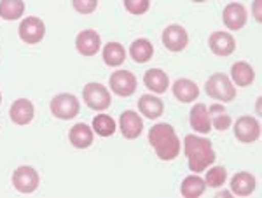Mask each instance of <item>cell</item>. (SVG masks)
Returning <instances> with one entry per match:
<instances>
[{"mask_svg":"<svg viewBox=\"0 0 262 198\" xmlns=\"http://www.w3.org/2000/svg\"><path fill=\"white\" fill-rule=\"evenodd\" d=\"M126 60V51L119 42H108L103 48V62L108 67H119Z\"/></svg>","mask_w":262,"mask_h":198,"instance_id":"27","label":"cell"},{"mask_svg":"<svg viewBox=\"0 0 262 198\" xmlns=\"http://www.w3.org/2000/svg\"><path fill=\"white\" fill-rule=\"evenodd\" d=\"M189 123L198 133H210L212 130V123H210V114H208V107L205 104H196L189 112Z\"/></svg>","mask_w":262,"mask_h":198,"instance_id":"16","label":"cell"},{"mask_svg":"<svg viewBox=\"0 0 262 198\" xmlns=\"http://www.w3.org/2000/svg\"><path fill=\"white\" fill-rule=\"evenodd\" d=\"M74 9L81 14H91L98 7V0H72Z\"/></svg>","mask_w":262,"mask_h":198,"instance_id":"31","label":"cell"},{"mask_svg":"<svg viewBox=\"0 0 262 198\" xmlns=\"http://www.w3.org/2000/svg\"><path fill=\"white\" fill-rule=\"evenodd\" d=\"M33 114H35V109H33V104L28 98H18L11 105L9 116L12 123L16 125H28L33 120Z\"/></svg>","mask_w":262,"mask_h":198,"instance_id":"15","label":"cell"},{"mask_svg":"<svg viewBox=\"0 0 262 198\" xmlns=\"http://www.w3.org/2000/svg\"><path fill=\"white\" fill-rule=\"evenodd\" d=\"M12 184L19 193H33L39 186V174L35 168L23 165L12 174Z\"/></svg>","mask_w":262,"mask_h":198,"instance_id":"10","label":"cell"},{"mask_svg":"<svg viewBox=\"0 0 262 198\" xmlns=\"http://www.w3.org/2000/svg\"><path fill=\"white\" fill-rule=\"evenodd\" d=\"M0 104H2V95H0Z\"/></svg>","mask_w":262,"mask_h":198,"instance_id":"35","label":"cell"},{"mask_svg":"<svg viewBox=\"0 0 262 198\" xmlns=\"http://www.w3.org/2000/svg\"><path fill=\"white\" fill-rule=\"evenodd\" d=\"M25 12L23 0H2L0 2V18L6 21L19 19Z\"/></svg>","mask_w":262,"mask_h":198,"instance_id":"26","label":"cell"},{"mask_svg":"<svg viewBox=\"0 0 262 198\" xmlns=\"http://www.w3.org/2000/svg\"><path fill=\"white\" fill-rule=\"evenodd\" d=\"M129 56L137 63H145L154 56V46L147 39H137L129 46Z\"/></svg>","mask_w":262,"mask_h":198,"instance_id":"24","label":"cell"},{"mask_svg":"<svg viewBox=\"0 0 262 198\" xmlns=\"http://www.w3.org/2000/svg\"><path fill=\"white\" fill-rule=\"evenodd\" d=\"M79 100L70 93H60L51 100V112L58 117V120H74L79 114Z\"/></svg>","mask_w":262,"mask_h":198,"instance_id":"5","label":"cell"},{"mask_svg":"<svg viewBox=\"0 0 262 198\" xmlns=\"http://www.w3.org/2000/svg\"><path fill=\"white\" fill-rule=\"evenodd\" d=\"M231 81L236 84V86L247 88L250 86L255 79V72H253L252 65L247 62H236L234 65L231 67Z\"/></svg>","mask_w":262,"mask_h":198,"instance_id":"20","label":"cell"},{"mask_svg":"<svg viewBox=\"0 0 262 198\" xmlns=\"http://www.w3.org/2000/svg\"><path fill=\"white\" fill-rule=\"evenodd\" d=\"M231 195H232L231 191H219V193H217V196H219V198H224V196H231Z\"/></svg>","mask_w":262,"mask_h":198,"instance_id":"33","label":"cell"},{"mask_svg":"<svg viewBox=\"0 0 262 198\" xmlns=\"http://www.w3.org/2000/svg\"><path fill=\"white\" fill-rule=\"evenodd\" d=\"M138 109L149 120H158L164 112V104L161 98H158L154 95H142L140 100H138Z\"/></svg>","mask_w":262,"mask_h":198,"instance_id":"22","label":"cell"},{"mask_svg":"<svg viewBox=\"0 0 262 198\" xmlns=\"http://www.w3.org/2000/svg\"><path fill=\"white\" fill-rule=\"evenodd\" d=\"M82 98L86 105L93 111H105L111 107V93L108 90L100 83H90L84 86Z\"/></svg>","mask_w":262,"mask_h":198,"instance_id":"4","label":"cell"},{"mask_svg":"<svg viewBox=\"0 0 262 198\" xmlns=\"http://www.w3.org/2000/svg\"><path fill=\"white\" fill-rule=\"evenodd\" d=\"M143 84H145L150 91L161 95L168 90V86H170V79H168V74L163 72L161 69H150L143 75Z\"/></svg>","mask_w":262,"mask_h":198,"instance_id":"19","label":"cell"},{"mask_svg":"<svg viewBox=\"0 0 262 198\" xmlns=\"http://www.w3.org/2000/svg\"><path fill=\"white\" fill-rule=\"evenodd\" d=\"M108 84L117 96H131L137 91V75L129 70H117L111 75Z\"/></svg>","mask_w":262,"mask_h":198,"instance_id":"8","label":"cell"},{"mask_svg":"<svg viewBox=\"0 0 262 198\" xmlns=\"http://www.w3.org/2000/svg\"><path fill=\"white\" fill-rule=\"evenodd\" d=\"M93 130L98 133L100 137H111L116 133V121L112 120V116L108 114H98L93 120Z\"/></svg>","mask_w":262,"mask_h":198,"instance_id":"28","label":"cell"},{"mask_svg":"<svg viewBox=\"0 0 262 198\" xmlns=\"http://www.w3.org/2000/svg\"><path fill=\"white\" fill-rule=\"evenodd\" d=\"M205 189H206L205 179H201L198 174H194L182 181L180 193H182V196H185V198H198L205 193Z\"/></svg>","mask_w":262,"mask_h":198,"instance_id":"23","label":"cell"},{"mask_svg":"<svg viewBox=\"0 0 262 198\" xmlns=\"http://www.w3.org/2000/svg\"><path fill=\"white\" fill-rule=\"evenodd\" d=\"M173 95L182 104H191L200 96V88L191 79H177L173 84Z\"/></svg>","mask_w":262,"mask_h":198,"instance_id":"17","label":"cell"},{"mask_svg":"<svg viewBox=\"0 0 262 198\" xmlns=\"http://www.w3.org/2000/svg\"><path fill=\"white\" fill-rule=\"evenodd\" d=\"M19 39L27 44H39L46 35V25L40 18L28 16L19 23Z\"/></svg>","mask_w":262,"mask_h":198,"instance_id":"7","label":"cell"},{"mask_svg":"<svg viewBox=\"0 0 262 198\" xmlns=\"http://www.w3.org/2000/svg\"><path fill=\"white\" fill-rule=\"evenodd\" d=\"M260 6H262V0H253V7H252V11H253V18H255L257 21H262V12H260Z\"/></svg>","mask_w":262,"mask_h":198,"instance_id":"32","label":"cell"},{"mask_svg":"<svg viewBox=\"0 0 262 198\" xmlns=\"http://www.w3.org/2000/svg\"><path fill=\"white\" fill-rule=\"evenodd\" d=\"M119 128H121L122 135L126 138H129V141L138 138L143 130V121L140 114H137L135 111H124L119 120Z\"/></svg>","mask_w":262,"mask_h":198,"instance_id":"13","label":"cell"},{"mask_svg":"<svg viewBox=\"0 0 262 198\" xmlns=\"http://www.w3.org/2000/svg\"><path fill=\"white\" fill-rule=\"evenodd\" d=\"M124 6L128 12L135 16H140V14H145L150 7V0H124Z\"/></svg>","mask_w":262,"mask_h":198,"instance_id":"30","label":"cell"},{"mask_svg":"<svg viewBox=\"0 0 262 198\" xmlns=\"http://www.w3.org/2000/svg\"><path fill=\"white\" fill-rule=\"evenodd\" d=\"M226 179H227V170H226V167H221V165H219V167L210 168V170L206 172L205 183H206V186H210V188H221V186H224Z\"/></svg>","mask_w":262,"mask_h":198,"instance_id":"29","label":"cell"},{"mask_svg":"<svg viewBox=\"0 0 262 198\" xmlns=\"http://www.w3.org/2000/svg\"><path fill=\"white\" fill-rule=\"evenodd\" d=\"M255 177L250 172H238L236 175H232L231 179V193L238 196H248L255 191Z\"/></svg>","mask_w":262,"mask_h":198,"instance_id":"18","label":"cell"},{"mask_svg":"<svg viewBox=\"0 0 262 198\" xmlns=\"http://www.w3.org/2000/svg\"><path fill=\"white\" fill-rule=\"evenodd\" d=\"M100 46H101L100 35L95 30H84L75 39V48H77V51L82 56H95L98 53Z\"/></svg>","mask_w":262,"mask_h":198,"instance_id":"14","label":"cell"},{"mask_svg":"<svg viewBox=\"0 0 262 198\" xmlns=\"http://www.w3.org/2000/svg\"><path fill=\"white\" fill-rule=\"evenodd\" d=\"M192 2H198V4H201V2H206V0H192Z\"/></svg>","mask_w":262,"mask_h":198,"instance_id":"34","label":"cell"},{"mask_svg":"<svg viewBox=\"0 0 262 198\" xmlns=\"http://www.w3.org/2000/svg\"><path fill=\"white\" fill-rule=\"evenodd\" d=\"M149 142L156 154L163 162H171L180 154L182 144L175 133V128L168 123H158L149 130Z\"/></svg>","mask_w":262,"mask_h":198,"instance_id":"1","label":"cell"},{"mask_svg":"<svg viewBox=\"0 0 262 198\" xmlns=\"http://www.w3.org/2000/svg\"><path fill=\"white\" fill-rule=\"evenodd\" d=\"M210 123L215 130H219V132H226L227 128L231 126V116L227 114L226 107L221 104H213L210 105Z\"/></svg>","mask_w":262,"mask_h":198,"instance_id":"25","label":"cell"},{"mask_svg":"<svg viewBox=\"0 0 262 198\" xmlns=\"http://www.w3.org/2000/svg\"><path fill=\"white\" fill-rule=\"evenodd\" d=\"M70 144L77 149H86L93 144V130L86 123H77L70 128L69 133Z\"/></svg>","mask_w":262,"mask_h":198,"instance_id":"21","label":"cell"},{"mask_svg":"<svg viewBox=\"0 0 262 198\" xmlns=\"http://www.w3.org/2000/svg\"><path fill=\"white\" fill-rule=\"evenodd\" d=\"M234 135L243 144H253L260 137V123L253 116H242L234 123Z\"/></svg>","mask_w":262,"mask_h":198,"instance_id":"6","label":"cell"},{"mask_svg":"<svg viewBox=\"0 0 262 198\" xmlns=\"http://www.w3.org/2000/svg\"><path fill=\"white\" fill-rule=\"evenodd\" d=\"M184 151L185 156H187L189 168L194 174H200V172L206 170L212 163L215 162V151L213 146L208 138L198 137V135H185L184 138Z\"/></svg>","mask_w":262,"mask_h":198,"instance_id":"2","label":"cell"},{"mask_svg":"<svg viewBox=\"0 0 262 198\" xmlns=\"http://www.w3.org/2000/svg\"><path fill=\"white\" fill-rule=\"evenodd\" d=\"M205 91L208 93V96H212L215 100H222V102H232L236 98L234 84L229 79V75L222 72L210 75L205 84Z\"/></svg>","mask_w":262,"mask_h":198,"instance_id":"3","label":"cell"},{"mask_svg":"<svg viewBox=\"0 0 262 198\" xmlns=\"http://www.w3.org/2000/svg\"><path fill=\"white\" fill-rule=\"evenodd\" d=\"M163 44L166 49H170L173 53L184 51L189 44V35L182 25H170L164 28L163 32Z\"/></svg>","mask_w":262,"mask_h":198,"instance_id":"9","label":"cell"},{"mask_svg":"<svg viewBox=\"0 0 262 198\" xmlns=\"http://www.w3.org/2000/svg\"><path fill=\"white\" fill-rule=\"evenodd\" d=\"M208 44L212 53L217 54V56H229L236 49L234 37L227 32H213L208 39Z\"/></svg>","mask_w":262,"mask_h":198,"instance_id":"12","label":"cell"},{"mask_svg":"<svg viewBox=\"0 0 262 198\" xmlns=\"http://www.w3.org/2000/svg\"><path fill=\"white\" fill-rule=\"evenodd\" d=\"M222 19L224 25L229 30H242L245 25H247V9H245V6H242V4L231 2L224 7Z\"/></svg>","mask_w":262,"mask_h":198,"instance_id":"11","label":"cell"}]
</instances>
